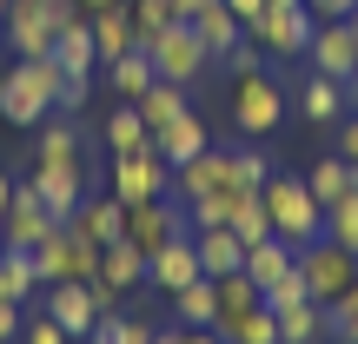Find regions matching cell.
Returning <instances> with one entry per match:
<instances>
[{
  "label": "cell",
  "instance_id": "obj_1",
  "mask_svg": "<svg viewBox=\"0 0 358 344\" xmlns=\"http://www.w3.org/2000/svg\"><path fill=\"white\" fill-rule=\"evenodd\" d=\"M53 100H60V66L47 60H13L0 73V119L7 126H47L53 119Z\"/></svg>",
  "mask_w": 358,
  "mask_h": 344
},
{
  "label": "cell",
  "instance_id": "obj_2",
  "mask_svg": "<svg viewBox=\"0 0 358 344\" xmlns=\"http://www.w3.org/2000/svg\"><path fill=\"white\" fill-rule=\"evenodd\" d=\"M266 212H272V239H285V245H312L325 232V205L312 199V186L292 179V172L266 179Z\"/></svg>",
  "mask_w": 358,
  "mask_h": 344
},
{
  "label": "cell",
  "instance_id": "obj_3",
  "mask_svg": "<svg viewBox=\"0 0 358 344\" xmlns=\"http://www.w3.org/2000/svg\"><path fill=\"white\" fill-rule=\"evenodd\" d=\"M299 278H306V292L319 298V305H338V298L358 285V252H345L338 239H312V245H299Z\"/></svg>",
  "mask_w": 358,
  "mask_h": 344
},
{
  "label": "cell",
  "instance_id": "obj_4",
  "mask_svg": "<svg viewBox=\"0 0 358 344\" xmlns=\"http://www.w3.org/2000/svg\"><path fill=\"white\" fill-rule=\"evenodd\" d=\"M34 271H40V285H60V278H100V245H87L73 225H53L47 245H34Z\"/></svg>",
  "mask_w": 358,
  "mask_h": 344
},
{
  "label": "cell",
  "instance_id": "obj_5",
  "mask_svg": "<svg viewBox=\"0 0 358 344\" xmlns=\"http://www.w3.org/2000/svg\"><path fill=\"white\" fill-rule=\"evenodd\" d=\"M279 119H285V93H279V80H272V73L232 80V126H239L245 140H266Z\"/></svg>",
  "mask_w": 358,
  "mask_h": 344
},
{
  "label": "cell",
  "instance_id": "obj_6",
  "mask_svg": "<svg viewBox=\"0 0 358 344\" xmlns=\"http://www.w3.org/2000/svg\"><path fill=\"white\" fill-rule=\"evenodd\" d=\"M312 7L306 0H292V7H272V13H259L245 33L259 40V53H272V60H306V47H312Z\"/></svg>",
  "mask_w": 358,
  "mask_h": 344
},
{
  "label": "cell",
  "instance_id": "obj_7",
  "mask_svg": "<svg viewBox=\"0 0 358 344\" xmlns=\"http://www.w3.org/2000/svg\"><path fill=\"white\" fill-rule=\"evenodd\" d=\"M106 192H113L120 205L166 199V192H173V166L153 153V146H140V153H120V159H113V179H106Z\"/></svg>",
  "mask_w": 358,
  "mask_h": 344
},
{
  "label": "cell",
  "instance_id": "obj_8",
  "mask_svg": "<svg viewBox=\"0 0 358 344\" xmlns=\"http://www.w3.org/2000/svg\"><path fill=\"white\" fill-rule=\"evenodd\" d=\"M146 53H153V73H159V80H173V87H192V80H206V66H219L213 53L199 47V33H192L186 20L166 27V33H159Z\"/></svg>",
  "mask_w": 358,
  "mask_h": 344
},
{
  "label": "cell",
  "instance_id": "obj_9",
  "mask_svg": "<svg viewBox=\"0 0 358 344\" xmlns=\"http://www.w3.org/2000/svg\"><path fill=\"white\" fill-rule=\"evenodd\" d=\"M179 232H192V225H186V205H173V199H140V205H127V239L140 245L146 258H153L159 245H173Z\"/></svg>",
  "mask_w": 358,
  "mask_h": 344
},
{
  "label": "cell",
  "instance_id": "obj_10",
  "mask_svg": "<svg viewBox=\"0 0 358 344\" xmlns=\"http://www.w3.org/2000/svg\"><path fill=\"white\" fill-rule=\"evenodd\" d=\"M60 225V218L40 205V192L20 179V192H13V205L0 212V245H13V252H34V245H47V232Z\"/></svg>",
  "mask_w": 358,
  "mask_h": 344
},
{
  "label": "cell",
  "instance_id": "obj_11",
  "mask_svg": "<svg viewBox=\"0 0 358 344\" xmlns=\"http://www.w3.org/2000/svg\"><path fill=\"white\" fill-rule=\"evenodd\" d=\"M87 179H93V166H34V179H27V186H34L40 205H47V212L66 225V218L87 205V192H93Z\"/></svg>",
  "mask_w": 358,
  "mask_h": 344
},
{
  "label": "cell",
  "instance_id": "obj_12",
  "mask_svg": "<svg viewBox=\"0 0 358 344\" xmlns=\"http://www.w3.org/2000/svg\"><path fill=\"white\" fill-rule=\"evenodd\" d=\"M47 292V318H60L66 338H93V324H100V298H93L87 278H60V285H40Z\"/></svg>",
  "mask_w": 358,
  "mask_h": 344
},
{
  "label": "cell",
  "instance_id": "obj_13",
  "mask_svg": "<svg viewBox=\"0 0 358 344\" xmlns=\"http://www.w3.org/2000/svg\"><path fill=\"white\" fill-rule=\"evenodd\" d=\"M306 60H312V73H325V80H358V40H352V27L345 20H319V27H312Z\"/></svg>",
  "mask_w": 358,
  "mask_h": 344
},
{
  "label": "cell",
  "instance_id": "obj_14",
  "mask_svg": "<svg viewBox=\"0 0 358 344\" xmlns=\"http://www.w3.org/2000/svg\"><path fill=\"white\" fill-rule=\"evenodd\" d=\"M192 278H206V265H199V245H192V232H179L173 245H159L153 258H146V285H159V292H186Z\"/></svg>",
  "mask_w": 358,
  "mask_h": 344
},
{
  "label": "cell",
  "instance_id": "obj_15",
  "mask_svg": "<svg viewBox=\"0 0 358 344\" xmlns=\"http://www.w3.org/2000/svg\"><path fill=\"white\" fill-rule=\"evenodd\" d=\"M226 186H232V153H219V146H206L199 159L173 166V199H179V205L206 199V192H226Z\"/></svg>",
  "mask_w": 358,
  "mask_h": 344
},
{
  "label": "cell",
  "instance_id": "obj_16",
  "mask_svg": "<svg viewBox=\"0 0 358 344\" xmlns=\"http://www.w3.org/2000/svg\"><path fill=\"white\" fill-rule=\"evenodd\" d=\"M34 166H87V133H80V119H47L34 140Z\"/></svg>",
  "mask_w": 358,
  "mask_h": 344
},
{
  "label": "cell",
  "instance_id": "obj_17",
  "mask_svg": "<svg viewBox=\"0 0 358 344\" xmlns=\"http://www.w3.org/2000/svg\"><path fill=\"white\" fill-rule=\"evenodd\" d=\"M66 225H73L87 245H113V239H127V205H120L113 192H100V199L87 192V205H80V212L66 218Z\"/></svg>",
  "mask_w": 358,
  "mask_h": 344
},
{
  "label": "cell",
  "instance_id": "obj_18",
  "mask_svg": "<svg viewBox=\"0 0 358 344\" xmlns=\"http://www.w3.org/2000/svg\"><path fill=\"white\" fill-rule=\"evenodd\" d=\"M186 27H192V33H199V47L213 53V60H226V53H232V47H239V40H245V20H239V13L226 7V0H206V7L192 13Z\"/></svg>",
  "mask_w": 358,
  "mask_h": 344
},
{
  "label": "cell",
  "instance_id": "obj_19",
  "mask_svg": "<svg viewBox=\"0 0 358 344\" xmlns=\"http://www.w3.org/2000/svg\"><path fill=\"white\" fill-rule=\"evenodd\" d=\"M206 146H213V140H206V113H179L173 126L153 133V153L166 159V166H186V159H199Z\"/></svg>",
  "mask_w": 358,
  "mask_h": 344
},
{
  "label": "cell",
  "instance_id": "obj_20",
  "mask_svg": "<svg viewBox=\"0 0 358 344\" xmlns=\"http://www.w3.org/2000/svg\"><path fill=\"white\" fill-rule=\"evenodd\" d=\"M292 265H299V245H285V239H259V245H245V278L259 285V292H272L279 278H292Z\"/></svg>",
  "mask_w": 358,
  "mask_h": 344
},
{
  "label": "cell",
  "instance_id": "obj_21",
  "mask_svg": "<svg viewBox=\"0 0 358 344\" xmlns=\"http://www.w3.org/2000/svg\"><path fill=\"white\" fill-rule=\"evenodd\" d=\"M87 27H93V47H100V66L140 47V40H133V7H127V0H113V7L87 13Z\"/></svg>",
  "mask_w": 358,
  "mask_h": 344
},
{
  "label": "cell",
  "instance_id": "obj_22",
  "mask_svg": "<svg viewBox=\"0 0 358 344\" xmlns=\"http://www.w3.org/2000/svg\"><path fill=\"white\" fill-rule=\"evenodd\" d=\"M299 113H306V126H338V119H345V80L306 73V87H299Z\"/></svg>",
  "mask_w": 358,
  "mask_h": 344
},
{
  "label": "cell",
  "instance_id": "obj_23",
  "mask_svg": "<svg viewBox=\"0 0 358 344\" xmlns=\"http://www.w3.org/2000/svg\"><path fill=\"white\" fill-rule=\"evenodd\" d=\"M100 140H106V153L120 159V153H140V146H153V126L140 119V106H133V100H120L113 113L100 119Z\"/></svg>",
  "mask_w": 358,
  "mask_h": 344
},
{
  "label": "cell",
  "instance_id": "obj_24",
  "mask_svg": "<svg viewBox=\"0 0 358 344\" xmlns=\"http://www.w3.org/2000/svg\"><path fill=\"white\" fill-rule=\"evenodd\" d=\"M192 245H199L206 278H226V271L245 265V245H239V232H232V225H206V232H192Z\"/></svg>",
  "mask_w": 358,
  "mask_h": 344
},
{
  "label": "cell",
  "instance_id": "obj_25",
  "mask_svg": "<svg viewBox=\"0 0 358 344\" xmlns=\"http://www.w3.org/2000/svg\"><path fill=\"white\" fill-rule=\"evenodd\" d=\"M100 278L113 285V292H133V285H146V252H140L133 239L100 245Z\"/></svg>",
  "mask_w": 358,
  "mask_h": 344
},
{
  "label": "cell",
  "instance_id": "obj_26",
  "mask_svg": "<svg viewBox=\"0 0 358 344\" xmlns=\"http://www.w3.org/2000/svg\"><path fill=\"white\" fill-rule=\"evenodd\" d=\"M100 73H106V87H113L120 100H140V93L159 80V73H153V53H146V47H133V53H120V60H106Z\"/></svg>",
  "mask_w": 358,
  "mask_h": 344
},
{
  "label": "cell",
  "instance_id": "obj_27",
  "mask_svg": "<svg viewBox=\"0 0 358 344\" xmlns=\"http://www.w3.org/2000/svg\"><path fill=\"white\" fill-rule=\"evenodd\" d=\"M173 324H192V331L219 324V285L213 278H192L186 292H173Z\"/></svg>",
  "mask_w": 358,
  "mask_h": 344
},
{
  "label": "cell",
  "instance_id": "obj_28",
  "mask_svg": "<svg viewBox=\"0 0 358 344\" xmlns=\"http://www.w3.org/2000/svg\"><path fill=\"white\" fill-rule=\"evenodd\" d=\"M34 292H40L34 252H13V245H0V305H27Z\"/></svg>",
  "mask_w": 358,
  "mask_h": 344
},
{
  "label": "cell",
  "instance_id": "obj_29",
  "mask_svg": "<svg viewBox=\"0 0 358 344\" xmlns=\"http://www.w3.org/2000/svg\"><path fill=\"white\" fill-rule=\"evenodd\" d=\"M53 66H60V73H100V47H93L87 20H73L60 40H53Z\"/></svg>",
  "mask_w": 358,
  "mask_h": 344
},
{
  "label": "cell",
  "instance_id": "obj_30",
  "mask_svg": "<svg viewBox=\"0 0 358 344\" xmlns=\"http://www.w3.org/2000/svg\"><path fill=\"white\" fill-rule=\"evenodd\" d=\"M133 106H140V119H146V126H173V119L179 113H192V100H186V87H173V80H153V87H146L140 93V100H133Z\"/></svg>",
  "mask_w": 358,
  "mask_h": 344
},
{
  "label": "cell",
  "instance_id": "obj_31",
  "mask_svg": "<svg viewBox=\"0 0 358 344\" xmlns=\"http://www.w3.org/2000/svg\"><path fill=\"white\" fill-rule=\"evenodd\" d=\"M213 285H219V324H213V331H232L252 305H266V298H259V285L245 278V271H226V278H213Z\"/></svg>",
  "mask_w": 358,
  "mask_h": 344
},
{
  "label": "cell",
  "instance_id": "obj_32",
  "mask_svg": "<svg viewBox=\"0 0 358 344\" xmlns=\"http://www.w3.org/2000/svg\"><path fill=\"white\" fill-rule=\"evenodd\" d=\"M272 318H279V344H312V338H325V305H319V298H299V305L272 311Z\"/></svg>",
  "mask_w": 358,
  "mask_h": 344
},
{
  "label": "cell",
  "instance_id": "obj_33",
  "mask_svg": "<svg viewBox=\"0 0 358 344\" xmlns=\"http://www.w3.org/2000/svg\"><path fill=\"white\" fill-rule=\"evenodd\" d=\"M306 186H312V199H319V205H332V199H345V192L358 186V172L332 153V159H319V166L306 172Z\"/></svg>",
  "mask_w": 358,
  "mask_h": 344
},
{
  "label": "cell",
  "instance_id": "obj_34",
  "mask_svg": "<svg viewBox=\"0 0 358 344\" xmlns=\"http://www.w3.org/2000/svg\"><path fill=\"white\" fill-rule=\"evenodd\" d=\"M166 27H179V7H173V0H133V40H140V47H153Z\"/></svg>",
  "mask_w": 358,
  "mask_h": 344
},
{
  "label": "cell",
  "instance_id": "obj_35",
  "mask_svg": "<svg viewBox=\"0 0 358 344\" xmlns=\"http://www.w3.org/2000/svg\"><path fill=\"white\" fill-rule=\"evenodd\" d=\"M325 239H338L345 252H358V186L345 192V199L325 205Z\"/></svg>",
  "mask_w": 358,
  "mask_h": 344
},
{
  "label": "cell",
  "instance_id": "obj_36",
  "mask_svg": "<svg viewBox=\"0 0 358 344\" xmlns=\"http://www.w3.org/2000/svg\"><path fill=\"white\" fill-rule=\"evenodd\" d=\"M226 344H279V318H272V305H252V311L226 331Z\"/></svg>",
  "mask_w": 358,
  "mask_h": 344
},
{
  "label": "cell",
  "instance_id": "obj_37",
  "mask_svg": "<svg viewBox=\"0 0 358 344\" xmlns=\"http://www.w3.org/2000/svg\"><path fill=\"white\" fill-rule=\"evenodd\" d=\"M266 179H272V159L259 153L252 140H245V146H232V186H252V192H259Z\"/></svg>",
  "mask_w": 358,
  "mask_h": 344
},
{
  "label": "cell",
  "instance_id": "obj_38",
  "mask_svg": "<svg viewBox=\"0 0 358 344\" xmlns=\"http://www.w3.org/2000/svg\"><path fill=\"white\" fill-rule=\"evenodd\" d=\"M325 338H338V344H358V285L338 305H325Z\"/></svg>",
  "mask_w": 358,
  "mask_h": 344
},
{
  "label": "cell",
  "instance_id": "obj_39",
  "mask_svg": "<svg viewBox=\"0 0 358 344\" xmlns=\"http://www.w3.org/2000/svg\"><path fill=\"white\" fill-rule=\"evenodd\" d=\"M87 100H93V73H60V100H53V113H80Z\"/></svg>",
  "mask_w": 358,
  "mask_h": 344
},
{
  "label": "cell",
  "instance_id": "obj_40",
  "mask_svg": "<svg viewBox=\"0 0 358 344\" xmlns=\"http://www.w3.org/2000/svg\"><path fill=\"white\" fill-rule=\"evenodd\" d=\"M219 66H226L232 80H245V73H259V40L245 33V40H239V47H232V53H226V60H219Z\"/></svg>",
  "mask_w": 358,
  "mask_h": 344
},
{
  "label": "cell",
  "instance_id": "obj_41",
  "mask_svg": "<svg viewBox=\"0 0 358 344\" xmlns=\"http://www.w3.org/2000/svg\"><path fill=\"white\" fill-rule=\"evenodd\" d=\"M20 344H66V331H60V318H47V311H40V318L20 324Z\"/></svg>",
  "mask_w": 358,
  "mask_h": 344
},
{
  "label": "cell",
  "instance_id": "obj_42",
  "mask_svg": "<svg viewBox=\"0 0 358 344\" xmlns=\"http://www.w3.org/2000/svg\"><path fill=\"white\" fill-rule=\"evenodd\" d=\"M338 159L358 172V113H352V119H338Z\"/></svg>",
  "mask_w": 358,
  "mask_h": 344
},
{
  "label": "cell",
  "instance_id": "obj_43",
  "mask_svg": "<svg viewBox=\"0 0 358 344\" xmlns=\"http://www.w3.org/2000/svg\"><path fill=\"white\" fill-rule=\"evenodd\" d=\"M306 7H312V20H345L358 0H306Z\"/></svg>",
  "mask_w": 358,
  "mask_h": 344
},
{
  "label": "cell",
  "instance_id": "obj_44",
  "mask_svg": "<svg viewBox=\"0 0 358 344\" xmlns=\"http://www.w3.org/2000/svg\"><path fill=\"white\" fill-rule=\"evenodd\" d=\"M120 344H153V324H140V318H120Z\"/></svg>",
  "mask_w": 358,
  "mask_h": 344
},
{
  "label": "cell",
  "instance_id": "obj_45",
  "mask_svg": "<svg viewBox=\"0 0 358 344\" xmlns=\"http://www.w3.org/2000/svg\"><path fill=\"white\" fill-rule=\"evenodd\" d=\"M20 338V305H0V344Z\"/></svg>",
  "mask_w": 358,
  "mask_h": 344
},
{
  "label": "cell",
  "instance_id": "obj_46",
  "mask_svg": "<svg viewBox=\"0 0 358 344\" xmlns=\"http://www.w3.org/2000/svg\"><path fill=\"white\" fill-rule=\"evenodd\" d=\"M179 344H226V331H213V324H206V331H192V324H179Z\"/></svg>",
  "mask_w": 358,
  "mask_h": 344
},
{
  "label": "cell",
  "instance_id": "obj_47",
  "mask_svg": "<svg viewBox=\"0 0 358 344\" xmlns=\"http://www.w3.org/2000/svg\"><path fill=\"white\" fill-rule=\"evenodd\" d=\"M226 7H232V13H239V20H245V27H252V20H259V13H266V0H226Z\"/></svg>",
  "mask_w": 358,
  "mask_h": 344
},
{
  "label": "cell",
  "instance_id": "obj_48",
  "mask_svg": "<svg viewBox=\"0 0 358 344\" xmlns=\"http://www.w3.org/2000/svg\"><path fill=\"white\" fill-rule=\"evenodd\" d=\"M13 192H20V179H13V172H0V212L13 205Z\"/></svg>",
  "mask_w": 358,
  "mask_h": 344
},
{
  "label": "cell",
  "instance_id": "obj_49",
  "mask_svg": "<svg viewBox=\"0 0 358 344\" xmlns=\"http://www.w3.org/2000/svg\"><path fill=\"white\" fill-rule=\"evenodd\" d=\"M153 344H179V324H166V331H153Z\"/></svg>",
  "mask_w": 358,
  "mask_h": 344
},
{
  "label": "cell",
  "instance_id": "obj_50",
  "mask_svg": "<svg viewBox=\"0 0 358 344\" xmlns=\"http://www.w3.org/2000/svg\"><path fill=\"white\" fill-rule=\"evenodd\" d=\"M100 7H113V0H80V13H100Z\"/></svg>",
  "mask_w": 358,
  "mask_h": 344
},
{
  "label": "cell",
  "instance_id": "obj_51",
  "mask_svg": "<svg viewBox=\"0 0 358 344\" xmlns=\"http://www.w3.org/2000/svg\"><path fill=\"white\" fill-rule=\"evenodd\" d=\"M345 27H352V40H358V7H352V13H345Z\"/></svg>",
  "mask_w": 358,
  "mask_h": 344
},
{
  "label": "cell",
  "instance_id": "obj_52",
  "mask_svg": "<svg viewBox=\"0 0 358 344\" xmlns=\"http://www.w3.org/2000/svg\"><path fill=\"white\" fill-rule=\"evenodd\" d=\"M345 100H358V80H345Z\"/></svg>",
  "mask_w": 358,
  "mask_h": 344
},
{
  "label": "cell",
  "instance_id": "obj_53",
  "mask_svg": "<svg viewBox=\"0 0 358 344\" xmlns=\"http://www.w3.org/2000/svg\"><path fill=\"white\" fill-rule=\"evenodd\" d=\"M7 7H13V0H0V27H7Z\"/></svg>",
  "mask_w": 358,
  "mask_h": 344
},
{
  "label": "cell",
  "instance_id": "obj_54",
  "mask_svg": "<svg viewBox=\"0 0 358 344\" xmlns=\"http://www.w3.org/2000/svg\"><path fill=\"white\" fill-rule=\"evenodd\" d=\"M127 7H133V0H127Z\"/></svg>",
  "mask_w": 358,
  "mask_h": 344
}]
</instances>
